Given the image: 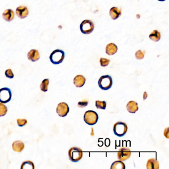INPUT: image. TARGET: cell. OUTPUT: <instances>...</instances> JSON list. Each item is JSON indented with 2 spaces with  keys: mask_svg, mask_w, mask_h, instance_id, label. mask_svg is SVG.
I'll list each match as a JSON object with an SVG mask.
<instances>
[{
  "mask_svg": "<svg viewBox=\"0 0 169 169\" xmlns=\"http://www.w3.org/2000/svg\"><path fill=\"white\" fill-rule=\"evenodd\" d=\"M24 144L21 140H16L12 144V148L14 151L21 152L24 148Z\"/></svg>",
  "mask_w": 169,
  "mask_h": 169,
  "instance_id": "4fadbf2b",
  "label": "cell"
},
{
  "mask_svg": "<svg viewBox=\"0 0 169 169\" xmlns=\"http://www.w3.org/2000/svg\"><path fill=\"white\" fill-rule=\"evenodd\" d=\"M12 97V93L10 88H2L0 89V102L5 104L10 101Z\"/></svg>",
  "mask_w": 169,
  "mask_h": 169,
  "instance_id": "52a82bcc",
  "label": "cell"
},
{
  "mask_svg": "<svg viewBox=\"0 0 169 169\" xmlns=\"http://www.w3.org/2000/svg\"><path fill=\"white\" fill-rule=\"evenodd\" d=\"M8 112V108L5 105L0 102V117L6 115Z\"/></svg>",
  "mask_w": 169,
  "mask_h": 169,
  "instance_id": "cb8c5ba5",
  "label": "cell"
},
{
  "mask_svg": "<svg viewBox=\"0 0 169 169\" xmlns=\"http://www.w3.org/2000/svg\"><path fill=\"white\" fill-rule=\"evenodd\" d=\"M98 114L93 111H87L84 115V122L88 125H93L96 124L98 122Z\"/></svg>",
  "mask_w": 169,
  "mask_h": 169,
  "instance_id": "5b68a950",
  "label": "cell"
},
{
  "mask_svg": "<svg viewBox=\"0 0 169 169\" xmlns=\"http://www.w3.org/2000/svg\"><path fill=\"white\" fill-rule=\"evenodd\" d=\"M95 105L97 109L105 110L106 108V102L105 101H101L97 100L95 102Z\"/></svg>",
  "mask_w": 169,
  "mask_h": 169,
  "instance_id": "603a6c76",
  "label": "cell"
},
{
  "mask_svg": "<svg viewBox=\"0 0 169 169\" xmlns=\"http://www.w3.org/2000/svg\"><path fill=\"white\" fill-rule=\"evenodd\" d=\"M121 14L122 12L120 9L116 6L112 8L109 11V15H110L111 19L113 20H116L118 19L121 15Z\"/></svg>",
  "mask_w": 169,
  "mask_h": 169,
  "instance_id": "2e32d148",
  "label": "cell"
},
{
  "mask_svg": "<svg viewBox=\"0 0 169 169\" xmlns=\"http://www.w3.org/2000/svg\"><path fill=\"white\" fill-rule=\"evenodd\" d=\"M15 13L17 16L21 19L27 18L29 15L28 10L25 6H20L18 7L15 11Z\"/></svg>",
  "mask_w": 169,
  "mask_h": 169,
  "instance_id": "30bf717a",
  "label": "cell"
},
{
  "mask_svg": "<svg viewBox=\"0 0 169 169\" xmlns=\"http://www.w3.org/2000/svg\"><path fill=\"white\" fill-rule=\"evenodd\" d=\"M100 63L101 65L103 67L107 66L110 63V60L105 58H101L100 60Z\"/></svg>",
  "mask_w": 169,
  "mask_h": 169,
  "instance_id": "484cf974",
  "label": "cell"
},
{
  "mask_svg": "<svg viewBox=\"0 0 169 169\" xmlns=\"http://www.w3.org/2000/svg\"><path fill=\"white\" fill-rule=\"evenodd\" d=\"M69 156L71 161L78 162L82 158V150L78 147H73L69 150Z\"/></svg>",
  "mask_w": 169,
  "mask_h": 169,
  "instance_id": "7a4b0ae2",
  "label": "cell"
},
{
  "mask_svg": "<svg viewBox=\"0 0 169 169\" xmlns=\"http://www.w3.org/2000/svg\"><path fill=\"white\" fill-rule=\"evenodd\" d=\"M125 165L120 160L114 162L111 167V169H125Z\"/></svg>",
  "mask_w": 169,
  "mask_h": 169,
  "instance_id": "ffe728a7",
  "label": "cell"
},
{
  "mask_svg": "<svg viewBox=\"0 0 169 169\" xmlns=\"http://www.w3.org/2000/svg\"><path fill=\"white\" fill-rule=\"evenodd\" d=\"M86 79L82 75H77L74 79V83L77 87H82L85 84Z\"/></svg>",
  "mask_w": 169,
  "mask_h": 169,
  "instance_id": "9a60e30c",
  "label": "cell"
},
{
  "mask_svg": "<svg viewBox=\"0 0 169 169\" xmlns=\"http://www.w3.org/2000/svg\"><path fill=\"white\" fill-rule=\"evenodd\" d=\"M2 17L4 20L8 22H10L15 18V13L11 9H7L3 12Z\"/></svg>",
  "mask_w": 169,
  "mask_h": 169,
  "instance_id": "7c38bea8",
  "label": "cell"
},
{
  "mask_svg": "<svg viewBox=\"0 0 169 169\" xmlns=\"http://www.w3.org/2000/svg\"><path fill=\"white\" fill-rule=\"evenodd\" d=\"M16 122H17L18 125L20 127H23L27 123V120L24 119H18Z\"/></svg>",
  "mask_w": 169,
  "mask_h": 169,
  "instance_id": "d4e9b609",
  "label": "cell"
},
{
  "mask_svg": "<svg viewBox=\"0 0 169 169\" xmlns=\"http://www.w3.org/2000/svg\"><path fill=\"white\" fill-rule=\"evenodd\" d=\"M106 53L108 55H113L118 51V47L114 43H109L106 47Z\"/></svg>",
  "mask_w": 169,
  "mask_h": 169,
  "instance_id": "5bb4252c",
  "label": "cell"
},
{
  "mask_svg": "<svg viewBox=\"0 0 169 169\" xmlns=\"http://www.w3.org/2000/svg\"><path fill=\"white\" fill-rule=\"evenodd\" d=\"M135 57L138 60H142L144 58V53L142 51L138 50L135 53Z\"/></svg>",
  "mask_w": 169,
  "mask_h": 169,
  "instance_id": "4316f807",
  "label": "cell"
},
{
  "mask_svg": "<svg viewBox=\"0 0 169 169\" xmlns=\"http://www.w3.org/2000/svg\"><path fill=\"white\" fill-rule=\"evenodd\" d=\"M6 77L7 78H13L14 77V73H13V71L11 70V69H8L6 70L5 73Z\"/></svg>",
  "mask_w": 169,
  "mask_h": 169,
  "instance_id": "83f0119b",
  "label": "cell"
},
{
  "mask_svg": "<svg viewBox=\"0 0 169 169\" xmlns=\"http://www.w3.org/2000/svg\"><path fill=\"white\" fill-rule=\"evenodd\" d=\"M128 129L127 125L122 122H117L113 127L114 134L119 137L124 136L127 133Z\"/></svg>",
  "mask_w": 169,
  "mask_h": 169,
  "instance_id": "277c9868",
  "label": "cell"
},
{
  "mask_svg": "<svg viewBox=\"0 0 169 169\" xmlns=\"http://www.w3.org/2000/svg\"><path fill=\"white\" fill-rule=\"evenodd\" d=\"M88 105L87 101H83L79 102L78 103V106L79 108H84L85 107L87 106Z\"/></svg>",
  "mask_w": 169,
  "mask_h": 169,
  "instance_id": "f1b7e54d",
  "label": "cell"
},
{
  "mask_svg": "<svg viewBox=\"0 0 169 169\" xmlns=\"http://www.w3.org/2000/svg\"><path fill=\"white\" fill-rule=\"evenodd\" d=\"M40 58V56L39 52L36 49H32L28 53V59L32 62L37 61L38 60H39Z\"/></svg>",
  "mask_w": 169,
  "mask_h": 169,
  "instance_id": "8fae6325",
  "label": "cell"
},
{
  "mask_svg": "<svg viewBox=\"0 0 169 169\" xmlns=\"http://www.w3.org/2000/svg\"><path fill=\"white\" fill-rule=\"evenodd\" d=\"M49 84V79H45L43 80L40 84V89L43 92H46L48 91V87Z\"/></svg>",
  "mask_w": 169,
  "mask_h": 169,
  "instance_id": "7402d4cb",
  "label": "cell"
},
{
  "mask_svg": "<svg viewBox=\"0 0 169 169\" xmlns=\"http://www.w3.org/2000/svg\"><path fill=\"white\" fill-rule=\"evenodd\" d=\"M21 169H34V164L31 161H26L23 162V164L21 165Z\"/></svg>",
  "mask_w": 169,
  "mask_h": 169,
  "instance_id": "44dd1931",
  "label": "cell"
},
{
  "mask_svg": "<svg viewBox=\"0 0 169 169\" xmlns=\"http://www.w3.org/2000/svg\"><path fill=\"white\" fill-rule=\"evenodd\" d=\"M113 85L112 78L109 75H103L98 80V85L101 89L107 90L111 88Z\"/></svg>",
  "mask_w": 169,
  "mask_h": 169,
  "instance_id": "3957f363",
  "label": "cell"
},
{
  "mask_svg": "<svg viewBox=\"0 0 169 169\" xmlns=\"http://www.w3.org/2000/svg\"><path fill=\"white\" fill-rule=\"evenodd\" d=\"M65 57V53L63 50L57 49L51 54L50 60L51 62L54 65H59L63 62Z\"/></svg>",
  "mask_w": 169,
  "mask_h": 169,
  "instance_id": "6da1fadb",
  "label": "cell"
},
{
  "mask_svg": "<svg viewBox=\"0 0 169 169\" xmlns=\"http://www.w3.org/2000/svg\"><path fill=\"white\" fill-rule=\"evenodd\" d=\"M149 38L154 42L159 41L161 38L160 33L156 30H153L149 35Z\"/></svg>",
  "mask_w": 169,
  "mask_h": 169,
  "instance_id": "d6986e66",
  "label": "cell"
},
{
  "mask_svg": "<svg viewBox=\"0 0 169 169\" xmlns=\"http://www.w3.org/2000/svg\"><path fill=\"white\" fill-rule=\"evenodd\" d=\"M94 25L92 21L90 20H84L80 25V31L84 34H89L94 30Z\"/></svg>",
  "mask_w": 169,
  "mask_h": 169,
  "instance_id": "8992f818",
  "label": "cell"
},
{
  "mask_svg": "<svg viewBox=\"0 0 169 169\" xmlns=\"http://www.w3.org/2000/svg\"><path fill=\"white\" fill-rule=\"evenodd\" d=\"M70 111L69 106L65 102L59 103L57 107V113L61 117H65L68 115Z\"/></svg>",
  "mask_w": 169,
  "mask_h": 169,
  "instance_id": "9c48e42d",
  "label": "cell"
},
{
  "mask_svg": "<svg viewBox=\"0 0 169 169\" xmlns=\"http://www.w3.org/2000/svg\"><path fill=\"white\" fill-rule=\"evenodd\" d=\"M158 1H159L163 2L165 1H166V0H158Z\"/></svg>",
  "mask_w": 169,
  "mask_h": 169,
  "instance_id": "f546056e",
  "label": "cell"
},
{
  "mask_svg": "<svg viewBox=\"0 0 169 169\" xmlns=\"http://www.w3.org/2000/svg\"><path fill=\"white\" fill-rule=\"evenodd\" d=\"M146 168L147 169H159V162L154 158L149 159L147 162Z\"/></svg>",
  "mask_w": 169,
  "mask_h": 169,
  "instance_id": "ac0fdd59",
  "label": "cell"
},
{
  "mask_svg": "<svg viewBox=\"0 0 169 169\" xmlns=\"http://www.w3.org/2000/svg\"><path fill=\"white\" fill-rule=\"evenodd\" d=\"M127 110L132 114H134L138 110V104L136 102L130 101L127 105Z\"/></svg>",
  "mask_w": 169,
  "mask_h": 169,
  "instance_id": "e0dca14e",
  "label": "cell"
},
{
  "mask_svg": "<svg viewBox=\"0 0 169 169\" xmlns=\"http://www.w3.org/2000/svg\"><path fill=\"white\" fill-rule=\"evenodd\" d=\"M132 154V152L129 148L122 147L119 149L118 152V159L120 161H125L129 159Z\"/></svg>",
  "mask_w": 169,
  "mask_h": 169,
  "instance_id": "ba28073f",
  "label": "cell"
}]
</instances>
